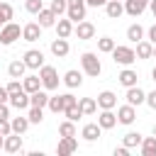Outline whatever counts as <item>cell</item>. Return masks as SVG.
I'll list each match as a JSON object with an SVG mask.
<instances>
[{
    "label": "cell",
    "instance_id": "1",
    "mask_svg": "<svg viewBox=\"0 0 156 156\" xmlns=\"http://www.w3.org/2000/svg\"><path fill=\"white\" fill-rule=\"evenodd\" d=\"M80 66H83V71H85L88 76H93V78H98L100 71H102V63H100L98 54H93V51H85V54L80 56Z\"/></svg>",
    "mask_w": 156,
    "mask_h": 156
},
{
    "label": "cell",
    "instance_id": "2",
    "mask_svg": "<svg viewBox=\"0 0 156 156\" xmlns=\"http://www.w3.org/2000/svg\"><path fill=\"white\" fill-rule=\"evenodd\" d=\"M20 37H22V29H20V24H15V22H5V24L0 27V44L10 46V44H15Z\"/></svg>",
    "mask_w": 156,
    "mask_h": 156
},
{
    "label": "cell",
    "instance_id": "3",
    "mask_svg": "<svg viewBox=\"0 0 156 156\" xmlns=\"http://www.w3.org/2000/svg\"><path fill=\"white\" fill-rule=\"evenodd\" d=\"M110 54H112V61H115V63H122V66H129V63L136 61V54H134L132 46H117V44H115V49H112Z\"/></svg>",
    "mask_w": 156,
    "mask_h": 156
},
{
    "label": "cell",
    "instance_id": "4",
    "mask_svg": "<svg viewBox=\"0 0 156 156\" xmlns=\"http://www.w3.org/2000/svg\"><path fill=\"white\" fill-rule=\"evenodd\" d=\"M85 0H66V15L71 22H80L85 20Z\"/></svg>",
    "mask_w": 156,
    "mask_h": 156
},
{
    "label": "cell",
    "instance_id": "5",
    "mask_svg": "<svg viewBox=\"0 0 156 156\" xmlns=\"http://www.w3.org/2000/svg\"><path fill=\"white\" fill-rule=\"evenodd\" d=\"M39 78H41V85L46 90H56L58 88V73L54 66H41L39 68Z\"/></svg>",
    "mask_w": 156,
    "mask_h": 156
},
{
    "label": "cell",
    "instance_id": "6",
    "mask_svg": "<svg viewBox=\"0 0 156 156\" xmlns=\"http://www.w3.org/2000/svg\"><path fill=\"white\" fill-rule=\"evenodd\" d=\"M22 61H24V66H27V68H34V71H37V68H41V66H44V54H41L39 49H29V51L24 54V58H22Z\"/></svg>",
    "mask_w": 156,
    "mask_h": 156
},
{
    "label": "cell",
    "instance_id": "7",
    "mask_svg": "<svg viewBox=\"0 0 156 156\" xmlns=\"http://www.w3.org/2000/svg\"><path fill=\"white\" fill-rule=\"evenodd\" d=\"M7 102L12 107H17V110H27L29 107V93H24V88L17 90V93H10V100Z\"/></svg>",
    "mask_w": 156,
    "mask_h": 156
},
{
    "label": "cell",
    "instance_id": "8",
    "mask_svg": "<svg viewBox=\"0 0 156 156\" xmlns=\"http://www.w3.org/2000/svg\"><path fill=\"white\" fill-rule=\"evenodd\" d=\"M134 119H136V110H134V105L127 102V105H122V107L117 110V122H119V124H132Z\"/></svg>",
    "mask_w": 156,
    "mask_h": 156
},
{
    "label": "cell",
    "instance_id": "9",
    "mask_svg": "<svg viewBox=\"0 0 156 156\" xmlns=\"http://www.w3.org/2000/svg\"><path fill=\"white\" fill-rule=\"evenodd\" d=\"M76 149H78L76 136H61V139H58V146H56V154H58V156H66V154H73Z\"/></svg>",
    "mask_w": 156,
    "mask_h": 156
},
{
    "label": "cell",
    "instance_id": "10",
    "mask_svg": "<svg viewBox=\"0 0 156 156\" xmlns=\"http://www.w3.org/2000/svg\"><path fill=\"white\" fill-rule=\"evenodd\" d=\"M146 7H149V0H127L124 2V12L132 15V17H139Z\"/></svg>",
    "mask_w": 156,
    "mask_h": 156
},
{
    "label": "cell",
    "instance_id": "11",
    "mask_svg": "<svg viewBox=\"0 0 156 156\" xmlns=\"http://www.w3.org/2000/svg\"><path fill=\"white\" fill-rule=\"evenodd\" d=\"M39 37H41V27L37 22H29V24L22 27V39L24 41H39Z\"/></svg>",
    "mask_w": 156,
    "mask_h": 156
},
{
    "label": "cell",
    "instance_id": "12",
    "mask_svg": "<svg viewBox=\"0 0 156 156\" xmlns=\"http://www.w3.org/2000/svg\"><path fill=\"white\" fill-rule=\"evenodd\" d=\"M68 51H71V46H68V39H61V37H56V39L51 41V54H54L56 58H63V56H68Z\"/></svg>",
    "mask_w": 156,
    "mask_h": 156
},
{
    "label": "cell",
    "instance_id": "13",
    "mask_svg": "<svg viewBox=\"0 0 156 156\" xmlns=\"http://www.w3.org/2000/svg\"><path fill=\"white\" fill-rule=\"evenodd\" d=\"M124 98H127V102H129V105H134V107H136V105H141V102L146 100V93H144L139 85H132V88H127V95H124Z\"/></svg>",
    "mask_w": 156,
    "mask_h": 156
},
{
    "label": "cell",
    "instance_id": "14",
    "mask_svg": "<svg viewBox=\"0 0 156 156\" xmlns=\"http://www.w3.org/2000/svg\"><path fill=\"white\" fill-rule=\"evenodd\" d=\"M95 102H98V107H102V110H112V107L117 105V95H115L112 90H102Z\"/></svg>",
    "mask_w": 156,
    "mask_h": 156
},
{
    "label": "cell",
    "instance_id": "15",
    "mask_svg": "<svg viewBox=\"0 0 156 156\" xmlns=\"http://www.w3.org/2000/svg\"><path fill=\"white\" fill-rule=\"evenodd\" d=\"M2 149L5 151H10V154H17V151H22V136L20 134H7L5 136V141H2Z\"/></svg>",
    "mask_w": 156,
    "mask_h": 156
},
{
    "label": "cell",
    "instance_id": "16",
    "mask_svg": "<svg viewBox=\"0 0 156 156\" xmlns=\"http://www.w3.org/2000/svg\"><path fill=\"white\" fill-rule=\"evenodd\" d=\"M73 32H76L78 39H93V37H95V27H93L90 22H83V20L76 22V29H73Z\"/></svg>",
    "mask_w": 156,
    "mask_h": 156
},
{
    "label": "cell",
    "instance_id": "17",
    "mask_svg": "<svg viewBox=\"0 0 156 156\" xmlns=\"http://www.w3.org/2000/svg\"><path fill=\"white\" fill-rule=\"evenodd\" d=\"M105 12H107L110 20H119L122 12H124V5H122L119 0H107V2H105Z\"/></svg>",
    "mask_w": 156,
    "mask_h": 156
},
{
    "label": "cell",
    "instance_id": "18",
    "mask_svg": "<svg viewBox=\"0 0 156 156\" xmlns=\"http://www.w3.org/2000/svg\"><path fill=\"white\" fill-rule=\"evenodd\" d=\"M54 27H56V37H61V39H68V37L73 34V22H71L68 17H66V20L58 17V22H56Z\"/></svg>",
    "mask_w": 156,
    "mask_h": 156
},
{
    "label": "cell",
    "instance_id": "19",
    "mask_svg": "<svg viewBox=\"0 0 156 156\" xmlns=\"http://www.w3.org/2000/svg\"><path fill=\"white\" fill-rule=\"evenodd\" d=\"M98 124H100L102 129H112V127L117 124V115H115L112 110H102L100 117H98Z\"/></svg>",
    "mask_w": 156,
    "mask_h": 156
},
{
    "label": "cell",
    "instance_id": "20",
    "mask_svg": "<svg viewBox=\"0 0 156 156\" xmlns=\"http://www.w3.org/2000/svg\"><path fill=\"white\" fill-rule=\"evenodd\" d=\"M136 78H139V76H136V71H132V68H124V71L117 76V80H119L124 88H132V85H136Z\"/></svg>",
    "mask_w": 156,
    "mask_h": 156
},
{
    "label": "cell",
    "instance_id": "21",
    "mask_svg": "<svg viewBox=\"0 0 156 156\" xmlns=\"http://www.w3.org/2000/svg\"><path fill=\"white\" fill-rule=\"evenodd\" d=\"M100 132H102V127H100L98 122H90V124L83 127V139H85V141H95V139L100 136Z\"/></svg>",
    "mask_w": 156,
    "mask_h": 156
},
{
    "label": "cell",
    "instance_id": "22",
    "mask_svg": "<svg viewBox=\"0 0 156 156\" xmlns=\"http://www.w3.org/2000/svg\"><path fill=\"white\" fill-rule=\"evenodd\" d=\"M37 15H39V27H41V29H44V27H54V24H56V15H54L51 10H44V7H41Z\"/></svg>",
    "mask_w": 156,
    "mask_h": 156
},
{
    "label": "cell",
    "instance_id": "23",
    "mask_svg": "<svg viewBox=\"0 0 156 156\" xmlns=\"http://www.w3.org/2000/svg\"><path fill=\"white\" fill-rule=\"evenodd\" d=\"M134 54H136V58H151V54H154V44L141 39V41H136V51H134Z\"/></svg>",
    "mask_w": 156,
    "mask_h": 156
},
{
    "label": "cell",
    "instance_id": "24",
    "mask_svg": "<svg viewBox=\"0 0 156 156\" xmlns=\"http://www.w3.org/2000/svg\"><path fill=\"white\" fill-rule=\"evenodd\" d=\"M22 88H24V93H37L39 88H41V78L39 76H27L24 80H22Z\"/></svg>",
    "mask_w": 156,
    "mask_h": 156
},
{
    "label": "cell",
    "instance_id": "25",
    "mask_svg": "<svg viewBox=\"0 0 156 156\" xmlns=\"http://www.w3.org/2000/svg\"><path fill=\"white\" fill-rule=\"evenodd\" d=\"M139 146H141V156H156V136H144Z\"/></svg>",
    "mask_w": 156,
    "mask_h": 156
},
{
    "label": "cell",
    "instance_id": "26",
    "mask_svg": "<svg viewBox=\"0 0 156 156\" xmlns=\"http://www.w3.org/2000/svg\"><path fill=\"white\" fill-rule=\"evenodd\" d=\"M29 105H34V107H46V105H49V95L39 88L37 93H32V95H29Z\"/></svg>",
    "mask_w": 156,
    "mask_h": 156
},
{
    "label": "cell",
    "instance_id": "27",
    "mask_svg": "<svg viewBox=\"0 0 156 156\" xmlns=\"http://www.w3.org/2000/svg\"><path fill=\"white\" fill-rule=\"evenodd\" d=\"M63 83H66L68 88H78V85L83 83V76H80V71H66V76H63Z\"/></svg>",
    "mask_w": 156,
    "mask_h": 156
},
{
    "label": "cell",
    "instance_id": "28",
    "mask_svg": "<svg viewBox=\"0 0 156 156\" xmlns=\"http://www.w3.org/2000/svg\"><path fill=\"white\" fill-rule=\"evenodd\" d=\"M10 127H12L15 134H24L27 127H29V119H27V117H12V119H10Z\"/></svg>",
    "mask_w": 156,
    "mask_h": 156
},
{
    "label": "cell",
    "instance_id": "29",
    "mask_svg": "<svg viewBox=\"0 0 156 156\" xmlns=\"http://www.w3.org/2000/svg\"><path fill=\"white\" fill-rule=\"evenodd\" d=\"M24 71H27L24 61H12V63L7 66V73H10V78H22V76H24Z\"/></svg>",
    "mask_w": 156,
    "mask_h": 156
},
{
    "label": "cell",
    "instance_id": "30",
    "mask_svg": "<svg viewBox=\"0 0 156 156\" xmlns=\"http://www.w3.org/2000/svg\"><path fill=\"white\" fill-rule=\"evenodd\" d=\"M78 107L83 115H93L98 110V102H95V98H83V100H78Z\"/></svg>",
    "mask_w": 156,
    "mask_h": 156
},
{
    "label": "cell",
    "instance_id": "31",
    "mask_svg": "<svg viewBox=\"0 0 156 156\" xmlns=\"http://www.w3.org/2000/svg\"><path fill=\"white\" fill-rule=\"evenodd\" d=\"M27 119H29V124H39V122L44 119V107H34V105H29Z\"/></svg>",
    "mask_w": 156,
    "mask_h": 156
},
{
    "label": "cell",
    "instance_id": "32",
    "mask_svg": "<svg viewBox=\"0 0 156 156\" xmlns=\"http://www.w3.org/2000/svg\"><path fill=\"white\" fill-rule=\"evenodd\" d=\"M141 139H144V136H141L139 132H127L122 141H124V146H127V149H134V146H139V144H141Z\"/></svg>",
    "mask_w": 156,
    "mask_h": 156
},
{
    "label": "cell",
    "instance_id": "33",
    "mask_svg": "<svg viewBox=\"0 0 156 156\" xmlns=\"http://www.w3.org/2000/svg\"><path fill=\"white\" fill-rule=\"evenodd\" d=\"M141 37H144V29H141V24H129V29H127V39L129 41H141Z\"/></svg>",
    "mask_w": 156,
    "mask_h": 156
},
{
    "label": "cell",
    "instance_id": "34",
    "mask_svg": "<svg viewBox=\"0 0 156 156\" xmlns=\"http://www.w3.org/2000/svg\"><path fill=\"white\" fill-rule=\"evenodd\" d=\"M46 107H49L51 112H56V115H58V112H63V107H66V105H63V95H51Z\"/></svg>",
    "mask_w": 156,
    "mask_h": 156
},
{
    "label": "cell",
    "instance_id": "35",
    "mask_svg": "<svg viewBox=\"0 0 156 156\" xmlns=\"http://www.w3.org/2000/svg\"><path fill=\"white\" fill-rule=\"evenodd\" d=\"M63 115H66V119H71V122H78V119L83 117V112H80L78 102H76V105H71V107H66V110H63Z\"/></svg>",
    "mask_w": 156,
    "mask_h": 156
},
{
    "label": "cell",
    "instance_id": "36",
    "mask_svg": "<svg viewBox=\"0 0 156 156\" xmlns=\"http://www.w3.org/2000/svg\"><path fill=\"white\" fill-rule=\"evenodd\" d=\"M58 134H61V136H76V124H73L71 119L61 122V124H58Z\"/></svg>",
    "mask_w": 156,
    "mask_h": 156
},
{
    "label": "cell",
    "instance_id": "37",
    "mask_svg": "<svg viewBox=\"0 0 156 156\" xmlns=\"http://www.w3.org/2000/svg\"><path fill=\"white\" fill-rule=\"evenodd\" d=\"M12 15H15V12H12V5H10V2H0V22H2V24L10 22Z\"/></svg>",
    "mask_w": 156,
    "mask_h": 156
},
{
    "label": "cell",
    "instance_id": "38",
    "mask_svg": "<svg viewBox=\"0 0 156 156\" xmlns=\"http://www.w3.org/2000/svg\"><path fill=\"white\" fill-rule=\"evenodd\" d=\"M98 49H100L102 54H110V51L115 49V39H110V37H102V39H98Z\"/></svg>",
    "mask_w": 156,
    "mask_h": 156
},
{
    "label": "cell",
    "instance_id": "39",
    "mask_svg": "<svg viewBox=\"0 0 156 156\" xmlns=\"http://www.w3.org/2000/svg\"><path fill=\"white\" fill-rule=\"evenodd\" d=\"M56 17H61L63 12H66V0H51V7H49Z\"/></svg>",
    "mask_w": 156,
    "mask_h": 156
},
{
    "label": "cell",
    "instance_id": "40",
    "mask_svg": "<svg viewBox=\"0 0 156 156\" xmlns=\"http://www.w3.org/2000/svg\"><path fill=\"white\" fill-rule=\"evenodd\" d=\"M24 7H27V12H32V15H37L44 5H41V0H27L24 2Z\"/></svg>",
    "mask_w": 156,
    "mask_h": 156
},
{
    "label": "cell",
    "instance_id": "41",
    "mask_svg": "<svg viewBox=\"0 0 156 156\" xmlns=\"http://www.w3.org/2000/svg\"><path fill=\"white\" fill-rule=\"evenodd\" d=\"M5 88H7V93H17V90H22V83H20L17 78H12V80H10Z\"/></svg>",
    "mask_w": 156,
    "mask_h": 156
},
{
    "label": "cell",
    "instance_id": "42",
    "mask_svg": "<svg viewBox=\"0 0 156 156\" xmlns=\"http://www.w3.org/2000/svg\"><path fill=\"white\" fill-rule=\"evenodd\" d=\"M0 134H2V136H7V134H12V127H10V119H0Z\"/></svg>",
    "mask_w": 156,
    "mask_h": 156
},
{
    "label": "cell",
    "instance_id": "43",
    "mask_svg": "<svg viewBox=\"0 0 156 156\" xmlns=\"http://www.w3.org/2000/svg\"><path fill=\"white\" fill-rule=\"evenodd\" d=\"M76 102H78V100H76L71 93H63V105H66V107H71V105H76ZM66 107H63V110H66Z\"/></svg>",
    "mask_w": 156,
    "mask_h": 156
},
{
    "label": "cell",
    "instance_id": "44",
    "mask_svg": "<svg viewBox=\"0 0 156 156\" xmlns=\"http://www.w3.org/2000/svg\"><path fill=\"white\" fill-rule=\"evenodd\" d=\"M0 119H10V107H7V102H0Z\"/></svg>",
    "mask_w": 156,
    "mask_h": 156
},
{
    "label": "cell",
    "instance_id": "45",
    "mask_svg": "<svg viewBox=\"0 0 156 156\" xmlns=\"http://www.w3.org/2000/svg\"><path fill=\"white\" fill-rule=\"evenodd\" d=\"M144 102H146V105H149V107H151V110H156V90H154V93H149V95H146V100H144Z\"/></svg>",
    "mask_w": 156,
    "mask_h": 156
},
{
    "label": "cell",
    "instance_id": "46",
    "mask_svg": "<svg viewBox=\"0 0 156 156\" xmlns=\"http://www.w3.org/2000/svg\"><path fill=\"white\" fill-rule=\"evenodd\" d=\"M7 100H10V93H7V88L0 85V102H7Z\"/></svg>",
    "mask_w": 156,
    "mask_h": 156
},
{
    "label": "cell",
    "instance_id": "47",
    "mask_svg": "<svg viewBox=\"0 0 156 156\" xmlns=\"http://www.w3.org/2000/svg\"><path fill=\"white\" fill-rule=\"evenodd\" d=\"M107 0H85V5H90V7H102Z\"/></svg>",
    "mask_w": 156,
    "mask_h": 156
},
{
    "label": "cell",
    "instance_id": "48",
    "mask_svg": "<svg viewBox=\"0 0 156 156\" xmlns=\"http://www.w3.org/2000/svg\"><path fill=\"white\" fill-rule=\"evenodd\" d=\"M115 156H129V149L127 146H119V149H115Z\"/></svg>",
    "mask_w": 156,
    "mask_h": 156
},
{
    "label": "cell",
    "instance_id": "49",
    "mask_svg": "<svg viewBox=\"0 0 156 156\" xmlns=\"http://www.w3.org/2000/svg\"><path fill=\"white\" fill-rule=\"evenodd\" d=\"M149 41H151V44H156V24L149 29Z\"/></svg>",
    "mask_w": 156,
    "mask_h": 156
},
{
    "label": "cell",
    "instance_id": "50",
    "mask_svg": "<svg viewBox=\"0 0 156 156\" xmlns=\"http://www.w3.org/2000/svg\"><path fill=\"white\" fill-rule=\"evenodd\" d=\"M149 7H151V12H154V17H156V0H149Z\"/></svg>",
    "mask_w": 156,
    "mask_h": 156
},
{
    "label": "cell",
    "instance_id": "51",
    "mask_svg": "<svg viewBox=\"0 0 156 156\" xmlns=\"http://www.w3.org/2000/svg\"><path fill=\"white\" fill-rule=\"evenodd\" d=\"M151 78H154V80H156V66H154V71H151Z\"/></svg>",
    "mask_w": 156,
    "mask_h": 156
},
{
    "label": "cell",
    "instance_id": "52",
    "mask_svg": "<svg viewBox=\"0 0 156 156\" xmlns=\"http://www.w3.org/2000/svg\"><path fill=\"white\" fill-rule=\"evenodd\" d=\"M2 141H5V136H2V134H0V149H2Z\"/></svg>",
    "mask_w": 156,
    "mask_h": 156
},
{
    "label": "cell",
    "instance_id": "53",
    "mask_svg": "<svg viewBox=\"0 0 156 156\" xmlns=\"http://www.w3.org/2000/svg\"><path fill=\"white\" fill-rule=\"evenodd\" d=\"M151 56H154V58H156V44H154V54H151Z\"/></svg>",
    "mask_w": 156,
    "mask_h": 156
},
{
    "label": "cell",
    "instance_id": "54",
    "mask_svg": "<svg viewBox=\"0 0 156 156\" xmlns=\"http://www.w3.org/2000/svg\"><path fill=\"white\" fill-rule=\"evenodd\" d=\"M151 132H154V136H156V124H154V129H151Z\"/></svg>",
    "mask_w": 156,
    "mask_h": 156
},
{
    "label": "cell",
    "instance_id": "55",
    "mask_svg": "<svg viewBox=\"0 0 156 156\" xmlns=\"http://www.w3.org/2000/svg\"><path fill=\"white\" fill-rule=\"evenodd\" d=\"M0 27H2V22H0Z\"/></svg>",
    "mask_w": 156,
    "mask_h": 156
}]
</instances>
